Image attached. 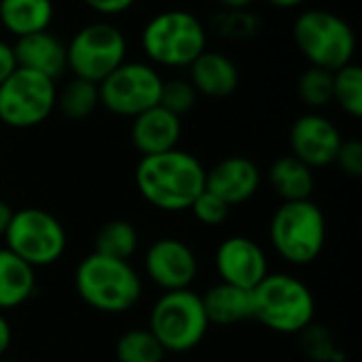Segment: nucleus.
Returning <instances> with one entry per match:
<instances>
[{
  "label": "nucleus",
  "mask_w": 362,
  "mask_h": 362,
  "mask_svg": "<svg viewBox=\"0 0 362 362\" xmlns=\"http://www.w3.org/2000/svg\"><path fill=\"white\" fill-rule=\"evenodd\" d=\"M136 189L142 199L161 212H185L206 189L204 163L182 151L172 148L142 157L136 165Z\"/></svg>",
  "instance_id": "nucleus-1"
},
{
  "label": "nucleus",
  "mask_w": 362,
  "mask_h": 362,
  "mask_svg": "<svg viewBox=\"0 0 362 362\" xmlns=\"http://www.w3.org/2000/svg\"><path fill=\"white\" fill-rule=\"evenodd\" d=\"M74 288L85 305L102 314H125L140 303L144 293L142 278L129 261L98 252L76 265Z\"/></svg>",
  "instance_id": "nucleus-2"
},
{
  "label": "nucleus",
  "mask_w": 362,
  "mask_h": 362,
  "mask_svg": "<svg viewBox=\"0 0 362 362\" xmlns=\"http://www.w3.org/2000/svg\"><path fill=\"white\" fill-rule=\"evenodd\" d=\"M316 318L312 288L293 274H267L252 288V320L280 335H301Z\"/></svg>",
  "instance_id": "nucleus-3"
},
{
  "label": "nucleus",
  "mask_w": 362,
  "mask_h": 362,
  "mask_svg": "<svg viewBox=\"0 0 362 362\" xmlns=\"http://www.w3.org/2000/svg\"><path fill=\"white\" fill-rule=\"evenodd\" d=\"M327 216L312 199L282 202L269 221V244L295 267L312 265L327 246Z\"/></svg>",
  "instance_id": "nucleus-4"
},
{
  "label": "nucleus",
  "mask_w": 362,
  "mask_h": 362,
  "mask_svg": "<svg viewBox=\"0 0 362 362\" xmlns=\"http://www.w3.org/2000/svg\"><path fill=\"white\" fill-rule=\"evenodd\" d=\"M144 55L153 66H191L208 47V30L197 15L172 8L146 21L140 36Z\"/></svg>",
  "instance_id": "nucleus-5"
},
{
  "label": "nucleus",
  "mask_w": 362,
  "mask_h": 362,
  "mask_svg": "<svg viewBox=\"0 0 362 362\" xmlns=\"http://www.w3.org/2000/svg\"><path fill=\"white\" fill-rule=\"evenodd\" d=\"M202 295L191 288L163 293L151 308L148 331L165 354H187L195 350L210 331Z\"/></svg>",
  "instance_id": "nucleus-6"
},
{
  "label": "nucleus",
  "mask_w": 362,
  "mask_h": 362,
  "mask_svg": "<svg viewBox=\"0 0 362 362\" xmlns=\"http://www.w3.org/2000/svg\"><path fill=\"white\" fill-rule=\"evenodd\" d=\"M293 38L301 55L316 68L335 72L356 53V34L352 25L337 13L327 8H310L295 19Z\"/></svg>",
  "instance_id": "nucleus-7"
},
{
  "label": "nucleus",
  "mask_w": 362,
  "mask_h": 362,
  "mask_svg": "<svg viewBox=\"0 0 362 362\" xmlns=\"http://www.w3.org/2000/svg\"><path fill=\"white\" fill-rule=\"evenodd\" d=\"M2 238L4 248L34 269L55 265L68 246V235L62 221L42 208L15 210Z\"/></svg>",
  "instance_id": "nucleus-8"
},
{
  "label": "nucleus",
  "mask_w": 362,
  "mask_h": 362,
  "mask_svg": "<svg viewBox=\"0 0 362 362\" xmlns=\"http://www.w3.org/2000/svg\"><path fill=\"white\" fill-rule=\"evenodd\" d=\"M68 70L76 78L100 85L127 57L125 34L108 21H91L83 25L66 45Z\"/></svg>",
  "instance_id": "nucleus-9"
},
{
  "label": "nucleus",
  "mask_w": 362,
  "mask_h": 362,
  "mask_svg": "<svg viewBox=\"0 0 362 362\" xmlns=\"http://www.w3.org/2000/svg\"><path fill=\"white\" fill-rule=\"evenodd\" d=\"M55 104V81L34 70L17 68L0 83V123L11 129H32L45 123Z\"/></svg>",
  "instance_id": "nucleus-10"
},
{
  "label": "nucleus",
  "mask_w": 362,
  "mask_h": 362,
  "mask_svg": "<svg viewBox=\"0 0 362 362\" xmlns=\"http://www.w3.org/2000/svg\"><path fill=\"white\" fill-rule=\"evenodd\" d=\"M163 78L148 62H123L100 85V106L117 117H138L159 104Z\"/></svg>",
  "instance_id": "nucleus-11"
},
{
  "label": "nucleus",
  "mask_w": 362,
  "mask_h": 362,
  "mask_svg": "<svg viewBox=\"0 0 362 362\" xmlns=\"http://www.w3.org/2000/svg\"><path fill=\"white\" fill-rule=\"evenodd\" d=\"M144 274L163 293L185 291L197 280L199 261L185 240L159 238L144 252Z\"/></svg>",
  "instance_id": "nucleus-12"
},
{
  "label": "nucleus",
  "mask_w": 362,
  "mask_h": 362,
  "mask_svg": "<svg viewBox=\"0 0 362 362\" xmlns=\"http://www.w3.org/2000/svg\"><path fill=\"white\" fill-rule=\"evenodd\" d=\"M214 267L221 282L252 291L269 274V259L257 240L231 235L218 244L214 252Z\"/></svg>",
  "instance_id": "nucleus-13"
},
{
  "label": "nucleus",
  "mask_w": 362,
  "mask_h": 362,
  "mask_svg": "<svg viewBox=\"0 0 362 362\" xmlns=\"http://www.w3.org/2000/svg\"><path fill=\"white\" fill-rule=\"evenodd\" d=\"M341 142L344 138L337 125L329 117L318 112L301 115L293 123L288 134V144L293 151L291 155L310 165L312 170L335 163Z\"/></svg>",
  "instance_id": "nucleus-14"
},
{
  "label": "nucleus",
  "mask_w": 362,
  "mask_h": 362,
  "mask_svg": "<svg viewBox=\"0 0 362 362\" xmlns=\"http://www.w3.org/2000/svg\"><path fill=\"white\" fill-rule=\"evenodd\" d=\"M261 187V170L248 157H225L206 170V191L221 197L225 204L242 206L250 202Z\"/></svg>",
  "instance_id": "nucleus-15"
},
{
  "label": "nucleus",
  "mask_w": 362,
  "mask_h": 362,
  "mask_svg": "<svg viewBox=\"0 0 362 362\" xmlns=\"http://www.w3.org/2000/svg\"><path fill=\"white\" fill-rule=\"evenodd\" d=\"M182 138V121L161 104L140 112L132 123V144L142 155H159L178 148Z\"/></svg>",
  "instance_id": "nucleus-16"
},
{
  "label": "nucleus",
  "mask_w": 362,
  "mask_h": 362,
  "mask_svg": "<svg viewBox=\"0 0 362 362\" xmlns=\"http://www.w3.org/2000/svg\"><path fill=\"white\" fill-rule=\"evenodd\" d=\"M13 51L19 68L34 70L53 81L68 70L66 45L49 30L17 38Z\"/></svg>",
  "instance_id": "nucleus-17"
},
{
  "label": "nucleus",
  "mask_w": 362,
  "mask_h": 362,
  "mask_svg": "<svg viewBox=\"0 0 362 362\" xmlns=\"http://www.w3.org/2000/svg\"><path fill=\"white\" fill-rule=\"evenodd\" d=\"M191 85L206 98H227L240 85V70L231 57L218 51H204L191 66Z\"/></svg>",
  "instance_id": "nucleus-18"
},
{
  "label": "nucleus",
  "mask_w": 362,
  "mask_h": 362,
  "mask_svg": "<svg viewBox=\"0 0 362 362\" xmlns=\"http://www.w3.org/2000/svg\"><path fill=\"white\" fill-rule=\"evenodd\" d=\"M202 303L210 325L229 327L252 320V291L218 282L202 295Z\"/></svg>",
  "instance_id": "nucleus-19"
},
{
  "label": "nucleus",
  "mask_w": 362,
  "mask_h": 362,
  "mask_svg": "<svg viewBox=\"0 0 362 362\" xmlns=\"http://www.w3.org/2000/svg\"><path fill=\"white\" fill-rule=\"evenodd\" d=\"M36 293V269L0 248V312H11L25 305Z\"/></svg>",
  "instance_id": "nucleus-20"
},
{
  "label": "nucleus",
  "mask_w": 362,
  "mask_h": 362,
  "mask_svg": "<svg viewBox=\"0 0 362 362\" xmlns=\"http://www.w3.org/2000/svg\"><path fill=\"white\" fill-rule=\"evenodd\" d=\"M53 15V0H0V23L15 38L49 30Z\"/></svg>",
  "instance_id": "nucleus-21"
},
{
  "label": "nucleus",
  "mask_w": 362,
  "mask_h": 362,
  "mask_svg": "<svg viewBox=\"0 0 362 362\" xmlns=\"http://www.w3.org/2000/svg\"><path fill=\"white\" fill-rule=\"evenodd\" d=\"M267 180H269L274 193L282 202L312 199V193L316 189L314 170L293 155H284V157L276 159L269 165Z\"/></svg>",
  "instance_id": "nucleus-22"
},
{
  "label": "nucleus",
  "mask_w": 362,
  "mask_h": 362,
  "mask_svg": "<svg viewBox=\"0 0 362 362\" xmlns=\"http://www.w3.org/2000/svg\"><path fill=\"white\" fill-rule=\"evenodd\" d=\"M138 246H140L138 229L129 221L112 218L98 229L93 252L112 257V259H121V261H129L138 252Z\"/></svg>",
  "instance_id": "nucleus-23"
},
{
  "label": "nucleus",
  "mask_w": 362,
  "mask_h": 362,
  "mask_svg": "<svg viewBox=\"0 0 362 362\" xmlns=\"http://www.w3.org/2000/svg\"><path fill=\"white\" fill-rule=\"evenodd\" d=\"M100 106V89L95 83L85 78H70L62 91H57V104L59 112L70 121H85L95 112Z\"/></svg>",
  "instance_id": "nucleus-24"
},
{
  "label": "nucleus",
  "mask_w": 362,
  "mask_h": 362,
  "mask_svg": "<svg viewBox=\"0 0 362 362\" xmlns=\"http://www.w3.org/2000/svg\"><path fill=\"white\" fill-rule=\"evenodd\" d=\"M119 362H163L165 350L148 329L125 331L115 348Z\"/></svg>",
  "instance_id": "nucleus-25"
},
{
  "label": "nucleus",
  "mask_w": 362,
  "mask_h": 362,
  "mask_svg": "<svg viewBox=\"0 0 362 362\" xmlns=\"http://www.w3.org/2000/svg\"><path fill=\"white\" fill-rule=\"evenodd\" d=\"M333 102L352 119L362 117V68L350 62L333 72Z\"/></svg>",
  "instance_id": "nucleus-26"
},
{
  "label": "nucleus",
  "mask_w": 362,
  "mask_h": 362,
  "mask_svg": "<svg viewBox=\"0 0 362 362\" xmlns=\"http://www.w3.org/2000/svg\"><path fill=\"white\" fill-rule=\"evenodd\" d=\"M297 93L301 102L310 108L327 106L329 102H333V72L310 66L297 83Z\"/></svg>",
  "instance_id": "nucleus-27"
},
{
  "label": "nucleus",
  "mask_w": 362,
  "mask_h": 362,
  "mask_svg": "<svg viewBox=\"0 0 362 362\" xmlns=\"http://www.w3.org/2000/svg\"><path fill=\"white\" fill-rule=\"evenodd\" d=\"M259 28H261L259 17L255 13H250L248 8L246 11H225L223 8V13H218L212 19V30L218 36L233 38V40L252 38V36H257Z\"/></svg>",
  "instance_id": "nucleus-28"
},
{
  "label": "nucleus",
  "mask_w": 362,
  "mask_h": 362,
  "mask_svg": "<svg viewBox=\"0 0 362 362\" xmlns=\"http://www.w3.org/2000/svg\"><path fill=\"white\" fill-rule=\"evenodd\" d=\"M197 91L195 87L191 85V81L187 78H170V81H163L161 85V98H159V104L163 108H168L170 112L182 117L187 112H191L197 104Z\"/></svg>",
  "instance_id": "nucleus-29"
},
{
  "label": "nucleus",
  "mask_w": 362,
  "mask_h": 362,
  "mask_svg": "<svg viewBox=\"0 0 362 362\" xmlns=\"http://www.w3.org/2000/svg\"><path fill=\"white\" fill-rule=\"evenodd\" d=\"M303 350L305 354L316 362H341L344 352L335 344L333 335L325 327L310 325L303 333Z\"/></svg>",
  "instance_id": "nucleus-30"
},
{
  "label": "nucleus",
  "mask_w": 362,
  "mask_h": 362,
  "mask_svg": "<svg viewBox=\"0 0 362 362\" xmlns=\"http://www.w3.org/2000/svg\"><path fill=\"white\" fill-rule=\"evenodd\" d=\"M193 212V216L202 223V225H208V227H218L223 225L229 214H231V206L225 204L221 197H216L214 193L206 191L199 193V197L193 202V206L189 208Z\"/></svg>",
  "instance_id": "nucleus-31"
},
{
  "label": "nucleus",
  "mask_w": 362,
  "mask_h": 362,
  "mask_svg": "<svg viewBox=\"0 0 362 362\" xmlns=\"http://www.w3.org/2000/svg\"><path fill=\"white\" fill-rule=\"evenodd\" d=\"M335 163L339 165V170H341L346 176H352V178L362 176L361 140H344L341 146H339V151H337Z\"/></svg>",
  "instance_id": "nucleus-32"
},
{
  "label": "nucleus",
  "mask_w": 362,
  "mask_h": 362,
  "mask_svg": "<svg viewBox=\"0 0 362 362\" xmlns=\"http://www.w3.org/2000/svg\"><path fill=\"white\" fill-rule=\"evenodd\" d=\"M87 8L100 15H119L129 11L138 0H81Z\"/></svg>",
  "instance_id": "nucleus-33"
},
{
  "label": "nucleus",
  "mask_w": 362,
  "mask_h": 362,
  "mask_svg": "<svg viewBox=\"0 0 362 362\" xmlns=\"http://www.w3.org/2000/svg\"><path fill=\"white\" fill-rule=\"evenodd\" d=\"M17 68L19 66H17V59H15L13 45H8L6 40L0 38V83H4Z\"/></svg>",
  "instance_id": "nucleus-34"
},
{
  "label": "nucleus",
  "mask_w": 362,
  "mask_h": 362,
  "mask_svg": "<svg viewBox=\"0 0 362 362\" xmlns=\"http://www.w3.org/2000/svg\"><path fill=\"white\" fill-rule=\"evenodd\" d=\"M11 341H13L11 322H8V318L4 316V312H0V358L6 356V352H8V348H11Z\"/></svg>",
  "instance_id": "nucleus-35"
},
{
  "label": "nucleus",
  "mask_w": 362,
  "mask_h": 362,
  "mask_svg": "<svg viewBox=\"0 0 362 362\" xmlns=\"http://www.w3.org/2000/svg\"><path fill=\"white\" fill-rule=\"evenodd\" d=\"M13 212H15V210L8 206V202L0 197V238L4 235V231H6V227H8V223H11Z\"/></svg>",
  "instance_id": "nucleus-36"
},
{
  "label": "nucleus",
  "mask_w": 362,
  "mask_h": 362,
  "mask_svg": "<svg viewBox=\"0 0 362 362\" xmlns=\"http://www.w3.org/2000/svg\"><path fill=\"white\" fill-rule=\"evenodd\" d=\"M225 11H246L255 4V0H218Z\"/></svg>",
  "instance_id": "nucleus-37"
},
{
  "label": "nucleus",
  "mask_w": 362,
  "mask_h": 362,
  "mask_svg": "<svg viewBox=\"0 0 362 362\" xmlns=\"http://www.w3.org/2000/svg\"><path fill=\"white\" fill-rule=\"evenodd\" d=\"M272 6H276V8H297V6H301L305 0H267Z\"/></svg>",
  "instance_id": "nucleus-38"
},
{
  "label": "nucleus",
  "mask_w": 362,
  "mask_h": 362,
  "mask_svg": "<svg viewBox=\"0 0 362 362\" xmlns=\"http://www.w3.org/2000/svg\"><path fill=\"white\" fill-rule=\"evenodd\" d=\"M0 362H21V361H15V358H6V356H4V358H0Z\"/></svg>",
  "instance_id": "nucleus-39"
}]
</instances>
